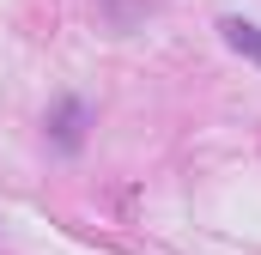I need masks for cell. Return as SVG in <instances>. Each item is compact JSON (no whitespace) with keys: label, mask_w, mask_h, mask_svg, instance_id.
I'll return each mask as SVG.
<instances>
[{"label":"cell","mask_w":261,"mask_h":255,"mask_svg":"<svg viewBox=\"0 0 261 255\" xmlns=\"http://www.w3.org/2000/svg\"><path fill=\"white\" fill-rule=\"evenodd\" d=\"M49 134H55V146H61V152H73V146H79V134H85V104H79V97H61V104L49 110Z\"/></svg>","instance_id":"1"},{"label":"cell","mask_w":261,"mask_h":255,"mask_svg":"<svg viewBox=\"0 0 261 255\" xmlns=\"http://www.w3.org/2000/svg\"><path fill=\"white\" fill-rule=\"evenodd\" d=\"M219 31H225V43H231L243 61H255V67H261V24H249V18H225Z\"/></svg>","instance_id":"2"}]
</instances>
